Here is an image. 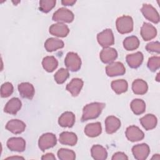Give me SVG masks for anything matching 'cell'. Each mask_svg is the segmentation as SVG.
<instances>
[{"instance_id": "obj_1", "label": "cell", "mask_w": 160, "mask_h": 160, "mask_svg": "<svg viewBox=\"0 0 160 160\" xmlns=\"http://www.w3.org/2000/svg\"><path fill=\"white\" fill-rule=\"evenodd\" d=\"M105 104L103 102H92L86 105L82 110V121H87L98 118L101 113Z\"/></svg>"}, {"instance_id": "obj_2", "label": "cell", "mask_w": 160, "mask_h": 160, "mask_svg": "<svg viewBox=\"0 0 160 160\" xmlns=\"http://www.w3.org/2000/svg\"><path fill=\"white\" fill-rule=\"evenodd\" d=\"M118 31L121 34L131 32L133 29V20L131 16H122L118 18L116 22Z\"/></svg>"}, {"instance_id": "obj_3", "label": "cell", "mask_w": 160, "mask_h": 160, "mask_svg": "<svg viewBox=\"0 0 160 160\" xmlns=\"http://www.w3.org/2000/svg\"><path fill=\"white\" fill-rule=\"evenodd\" d=\"M64 64L69 70L76 72L81 68V60L77 53L69 52L65 58Z\"/></svg>"}, {"instance_id": "obj_4", "label": "cell", "mask_w": 160, "mask_h": 160, "mask_svg": "<svg viewBox=\"0 0 160 160\" xmlns=\"http://www.w3.org/2000/svg\"><path fill=\"white\" fill-rule=\"evenodd\" d=\"M57 142L56 136L50 132L43 134L39 139L38 145L39 148L42 151H45L47 149L54 147Z\"/></svg>"}, {"instance_id": "obj_5", "label": "cell", "mask_w": 160, "mask_h": 160, "mask_svg": "<svg viewBox=\"0 0 160 160\" xmlns=\"http://www.w3.org/2000/svg\"><path fill=\"white\" fill-rule=\"evenodd\" d=\"M74 14L70 10L61 8L58 9L52 15V20L57 22H71L74 19Z\"/></svg>"}, {"instance_id": "obj_6", "label": "cell", "mask_w": 160, "mask_h": 160, "mask_svg": "<svg viewBox=\"0 0 160 160\" xmlns=\"http://www.w3.org/2000/svg\"><path fill=\"white\" fill-rule=\"evenodd\" d=\"M98 43L103 48H108L114 43V38L111 29H106L97 35Z\"/></svg>"}, {"instance_id": "obj_7", "label": "cell", "mask_w": 160, "mask_h": 160, "mask_svg": "<svg viewBox=\"0 0 160 160\" xmlns=\"http://www.w3.org/2000/svg\"><path fill=\"white\" fill-rule=\"evenodd\" d=\"M141 11L142 12L144 16L149 21L154 23L159 22V13L158 12L156 9L151 4H144L142 5V7L141 9Z\"/></svg>"}, {"instance_id": "obj_8", "label": "cell", "mask_w": 160, "mask_h": 160, "mask_svg": "<svg viewBox=\"0 0 160 160\" xmlns=\"http://www.w3.org/2000/svg\"><path fill=\"white\" fill-rule=\"evenodd\" d=\"M106 72L110 77L121 76L126 72V69L122 62H114L106 67Z\"/></svg>"}, {"instance_id": "obj_9", "label": "cell", "mask_w": 160, "mask_h": 160, "mask_svg": "<svg viewBox=\"0 0 160 160\" xmlns=\"http://www.w3.org/2000/svg\"><path fill=\"white\" fill-rule=\"evenodd\" d=\"M150 152L149 147L146 144H137L132 147V152L135 159L138 160H144L146 159Z\"/></svg>"}, {"instance_id": "obj_10", "label": "cell", "mask_w": 160, "mask_h": 160, "mask_svg": "<svg viewBox=\"0 0 160 160\" xmlns=\"http://www.w3.org/2000/svg\"><path fill=\"white\" fill-rule=\"evenodd\" d=\"M126 136L128 139L132 142L141 141L144 137V132L136 126L128 127L126 131Z\"/></svg>"}, {"instance_id": "obj_11", "label": "cell", "mask_w": 160, "mask_h": 160, "mask_svg": "<svg viewBox=\"0 0 160 160\" xmlns=\"http://www.w3.org/2000/svg\"><path fill=\"white\" fill-rule=\"evenodd\" d=\"M7 146L11 151L22 152L26 148V142L22 138H11L7 141Z\"/></svg>"}, {"instance_id": "obj_12", "label": "cell", "mask_w": 160, "mask_h": 160, "mask_svg": "<svg viewBox=\"0 0 160 160\" xmlns=\"http://www.w3.org/2000/svg\"><path fill=\"white\" fill-rule=\"evenodd\" d=\"M49 32L53 36L64 38L69 32V29L67 25L63 23H56L49 27Z\"/></svg>"}, {"instance_id": "obj_13", "label": "cell", "mask_w": 160, "mask_h": 160, "mask_svg": "<svg viewBox=\"0 0 160 160\" xmlns=\"http://www.w3.org/2000/svg\"><path fill=\"white\" fill-rule=\"evenodd\" d=\"M99 57L104 63H111L118 57L116 50L112 48H104L100 52Z\"/></svg>"}, {"instance_id": "obj_14", "label": "cell", "mask_w": 160, "mask_h": 160, "mask_svg": "<svg viewBox=\"0 0 160 160\" xmlns=\"http://www.w3.org/2000/svg\"><path fill=\"white\" fill-rule=\"evenodd\" d=\"M157 31L152 24L144 22L141 28V35L144 41H149L156 36Z\"/></svg>"}, {"instance_id": "obj_15", "label": "cell", "mask_w": 160, "mask_h": 160, "mask_svg": "<svg viewBox=\"0 0 160 160\" xmlns=\"http://www.w3.org/2000/svg\"><path fill=\"white\" fill-rule=\"evenodd\" d=\"M18 90L21 96L23 98L32 99L34 95V88L29 82H22L18 85Z\"/></svg>"}, {"instance_id": "obj_16", "label": "cell", "mask_w": 160, "mask_h": 160, "mask_svg": "<svg viewBox=\"0 0 160 160\" xmlns=\"http://www.w3.org/2000/svg\"><path fill=\"white\" fill-rule=\"evenodd\" d=\"M6 128L14 134H20L25 130L26 124L21 120L12 119L8 122Z\"/></svg>"}, {"instance_id": "obj_17", "label": "cell", "mask_w": 160, "mask_h": 160, "mask_svg": "<svg viewBox=\"0 0 160 160\" xmlns=\"http://www.w3.org/2000/svg\"><path fill=\"white\" fill-rule=\"evenodd\" d=\"M105 126L106 132L112 134L120 128L121 121L118 118L114 116H109L105 120Z\"/></svg>"}, {"instance_id": "obj_18", "label": "cell", "mask_w": 160, "mask_h": 160, "mask_svg": "<svg viewBox=\"0 0 160 160\" xmlns=\"http://www.w3.org/2000/svg\"><path fill=\"white\" fill-rule=\"evenodd\" d=\"M126 62L131 68H137L143 61V54L141 52H136L126 56Z\"/></svg>"}, {"instance_id": "obj_19", "label": "cell", "mask_w": 160, "mask_h": 160, "mask_svg": "<svg viewBox=\"0 0 160 160\" xmlns=\"http://www.w3.org/2000/svg\"><path fill=\"white\" fill-rule=\"evenodd\" d=\"M83 86V81L79 78H73L66 86V90L73 96H77Z\"/></svg>"}, {"instance_id": "obj_20", "label": "cell", "mask_w": 160, "mask_h": 160, "mask_svg": "<svg viewBox=\"0 0 160 160\" xmlns=\"http://www.w3.org/2000/svg\"><path fill=\"white\" fill-rule=\"evenodd\" d=\"M21 106L22 103L19 99L18 98H13L6 103L4 111L8 114H16L20 110Z\"/></svg>"}, {"instance_id": "obj_21", "label": "cell", "mask_w": 160, "mask_h": 160, "mask_svg": "<svg viewBox=\"0 0 160 160\" xmlns=\"http://www.w3.org/2000/svg\"><path fill=\"white\" fill-rule=\"evenodd\" d=\"M75 122V116L72 112L66 111L59 118V124L64 128H71Z\"/></svg>"}, {"instance_id": "obj_22", "label": "cell", "mask_w": 160, "mask_h": 160, "mask_svg": "<svg viewBox=\"0 0 160 160\" xmlns=\"http://www.w3.org/2000/svg\"><path fill=\"white\" fill-rule=\"evenodd\" d=\"M59 141L60 143L65 145H69V146H74L77 141H78V138L76 134L72 132H62L59 135Z\"/></svg>"}, {"instance_id": "obj_23", "label": "cell", "mask_w": 160, "mask_h": 160, "mask_svg": "<svg viewBox=\"0 0 160 160\" xmlns=\"http://www.w3.org/2000/svg\"><path fill=\"white\" fill-rule=\"evenodd\" d=\"M102 131L101 124L99 122L89 123L84 128V132L86 136L91 138L98 136Z\"/></svg>"}, {"instance_id": "obj_24", "label": "cell", "mask_w": 160, "mask_h": 160, "mask_svg": "<svg viewBox=\"0 0 160 160\" xmlns=\"http://www.w3.org/2000/svg\"><path fill=\"white\" fill-rule=\"evenodd\" d=\"M64 46V44L62 40L54 38H48L44 43V48L48 52L56 51L59 49L62 48Z\"/></svg>"}, {"instance_id": "obj_25", "label": "cell", "mask_w": 160, "mask_h": 160, "mask_svg": "<svg viewBox=\"0 0 160 160\" xmlns=\"http://www.w3.org/2000/svg\"><path fill=\"white\" fill-rule=\"evenodd\" d=\"M140 122L146 130H151L156 126L157 118L153 114H148L140 119Z\"/></svg>"}, {"instance_id": "obj_26", "label": "cell", "mask_w": 160, "mask_h": 160, "mask_svg": "<svg viewBox=\"0 0 160 160\" xmlns=\"http://www.w3.org/2000/svg\"><path fill=\"white\" fill-rule=\"evenodd\" d=\"M91 156L96 160H104L107 158L106 149L101 145H94L91 149Z\"/></svg>"}, {"instance_id": "obj_27", "label": "cell", "mask_w": 160, "mask_h": 160, "mask_svg": "<svg viewBox=\"0 0 160 160\" xmlns=\"http://www.w3.org/2000/svg\"><path fill=\"white\" fill-rule=\"evenodd\" d=\"M148 89V84L146 81L142 79H138L133 81L132 84V89L136 94H144Z\"/></svg>"}, {"instance_id": "obj_28", "label": "cell", "mask_w": 160, "mask_h": 160, "mask_svg": "<svg viewBox=\"0 0 160 160\" xmlns=\"http://www.w3.org/2000/svg\"><path fill=\"white\" fill-rule=\"evenodd\" d=\"M42 64L43 68L46 71L51 72L56 69L58 66V62L54 56H48L43 58Z\"/></svg>"}, {"instance_id": "obj_29", "label": "cell", "mask_w": 160, "mask_h": 160, "mask_svg": "<svg viewBox=\"0 0 160 160\" xmlns=\"http://www.w3.org/2000/svg\"><path fill=\"white\" fill-rule=\"evenodd\" d=\"M130 106L132 112L136 115L142 114L146 109V104L144 101L139 99H135L132 100L131 102Z\"/></svg>"}, {"instance_id": "obj_30", "label": "cell", "mask_w": 160, "mask_h": 160, "mask_svg": "<svg viewBox=\"0 0 160 160\" xmlns=\"http://www.w3.org/2000/svg\"><path fill=\"white\" fill-rule=\"evenodd\" d=\"M139 40L135 36L127 37L123 41V46L127 51L136 49L139 46Z\"/></svg>"}, {"instance_id": "obj_31", "label": "cell", "mask_w": 160, "mask_h": 160, "mask_svg": "<svg viewBox=\"0 0 160 160\" xmlns=\"http://www.w3.org/2000/svg\"><path fill=\"white\" fill-rule=\"evenodd\" d=\"M111 88L116 93L119 94L125 92L128 90V84L124 79H118L112 81Z\"/></svg>"}, {"instance_id": "obj_32", "label": "cell", "mask_w": 160, "mask_h": 160, "mask_svg": "<svg viewBox=\"0 0 160 160\" xmlns=\"http://www.w3.org/2000/svg\"><path fill=\"white\" fill-rule=\"evenodd\" d=\"M58 156L61 160H74L76 158V154L73 151L64 148L59 149Z\"/></svg>"}, {"instance_id": "obj_33", "label": "cell", "mask_w": 160, "mask_h": 160, "mask_svg": "<svg viewBox=\"0 0 160 160\" xmlns=\"http://www.w3.org/2000/svg\"><path fill=\"white\" fill-rule=\"evenodd\" d=\"M69 74L68 69L64 68L59 69L54 74V80L58 84H62L69 78Z\"/></svg>"}, {"instance_id": "obj_34", "label": "cell", "mask_w": 160, "mask_h": 160, "mask_svg": "<svg viewBox=\"0 0 160 160\" xmlns=\"http://www.w3.org/2000/svg\"><path fill=\"white\" fill-rule=\"evenodd\" d=\"M56 4L55 0H41L39 1V9L43 12H48Z\"/></svg>"}, {"instance_id": "obj_35", "label": "cell", "mask_w": 160, "mask_h": 160, "mask_svg": "<svg viewBox=\"0 0 160 160\" xmlns=\"http://www.w3.org/2000/svg\"><path fill=\"white\" fill-rule=\"evenodd\" d=\"M13 92V86L9 82H6L1 85V96L2 98L9 97Z\"/></svg>"}, {"instance_id": "obj_36", "label": "cell", "mask_w": 160, "mask_h": 160, "mask_svg": "<svg viewBox=\"0 0 160 160\" xmlns=\"http://www.w3.org/2000/svg\"><path fill=\"white\" fill-rule=\"evenodd\" d=\"M160 58L159 56H152L149 58L148 62V68L151 71H155L159 68Z\"/></svg>"}, {"instance_id": "obj_37", "label": "cell", "mask_w": 160, "mask_h": 160, "mask_svg": "<svg viewBox=\"0 0 160 160\" xmlns=\"http://www.w3.org/2000/svg\"><path fill=\"white\" fill-rule=\"evenodd\" d=\"M160 44L159 41H152L151 42H149L146 46V49L148 52H160Z\"/></svg>"}, {"instance_id": "obj_38", "label": "cell", "mask_w": 160, "mask_h": 160, "mask_svg": "<svg viewBox=\"0 0 160 160\" xmlns=\"http://www.w3.org/2000/svg\"><path fill=\"white\" fill-rule=\"evenodd\" d=\"M112 160H119V159H128V156L122 152H118L113 154L112 157Z\"/></svg>"}, {"instance_id": "obj_39", "label": "cell", "mask_w": 160, "mask_h": 160, "mask_svg": "<svg viewBox=\"0 0 160 160\" xmlns=\"http://www.w3.org/2000/svg\"><path fill=\"white\" fill-rule=\"evenodd\" d=\"M42 159H56L55 156L52 153H47L44 155H43L41 158Z\"/></svg>"}, {"instance_id": "obj_40", "label": "cell", "mask_w": 160, "mask_h": 160, "mask_svg": "<svg viewBox=\"0 0 160 160\" xmlns=\"http://www.w3.org/2000/svg\"><path fill=\"white\" fill-rule=\"evenodd\" d=\"M76 2V1L71 0H64L61 1V3L64 6H72Z\"/></svg>"}, {"instance_id": "obj_41", "label": "cell", "mask_w": 160, "mask_h": 160, "mask_svg": "<svg viewBox=\"0 0 160 160\" xmlns=\"http://www.w3.org/2000/svg\"><path fill=\"white\" fill-rule=\"evenodd\" d=\"M7 159H23V158H22V157H9V158H8Z\"/></svg>"}]
</instances>
